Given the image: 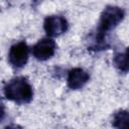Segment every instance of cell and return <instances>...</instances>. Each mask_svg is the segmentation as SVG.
I'll use <instances>...</instances> for the list:
<instances>
[{
    "label": "cell",
    "mask_w": 129,
    "mask_h": 129,
    "mask_svg": "<svg viewBox=\"0 0 129 129\" xmlns=\"http://www.w3.org/2000/svg\"><path fill=\"white\" fill-rule=\"evenodd\" d=\"M28 54H29V47L24 41H19L15 44H13L10 47L9 54H8V60L12 68L18 70L23 68L27 60H28Z\"/></svg>",
    "instance_id": "3957f363"
},
{
    "label": "cell",
    "mask_w": 129,
    "mask_h": 129,
    "mask_svg": "<svg viewBox=\"0 0 129 129\" xmlns=\"http://www.w3.org/2000/svg\"><path fill=\"white\" fill-rule=\"evenodd\" d=\"M89 80L90 76L85 70L81 68H74L69 72L67 84L71 90H80L86 86Z\"/></svg>",
    "instance_id": "8992f818"
},
{
    "label": "cell",
    "mask_w": 129,
    "mask_h": 129,
    "mask_svg": "<svg viewBox=\"0 0 129 129\" xmlns=\"http://www.w3.org/2000/svg\"><path fill=\"white\" fill-rule=\"evenodd\" d=\"M43 28L46 34L50 37L59 36L64 33L69 28L67 19L59 15H50L44 19Z\"/></svg>",
    "instance_id": "277c9868"
},
{
    "label": "cell",
    "mask_w": 129,
    "mask_h": 129,
    "mask_svg": "<svg viewBox=\"0 0 129 129\" xmlns=\"http://www.w3.org/2000/svg\"><path fill=\"white\" fill-rule=\"evenodd\" d=\"M56 44L50 37H44L35 43L32 47L33 56L41 61L49 59L55 52Z\"/></svg>",
    "instance_id": "5b68a950"
},
{
    "label": "cell",
    "mask_w": 129,
    "mask_h": 129,
    "mask_svg": "<svg viewBox=\"0 0 129 129\" xmlns=\"http://www.w3.org/2000/svg\"><path fill=\"white\" fill-rule=\"evenodd\" d=\"M112 125L116 128H129V112L125 110L116 112Z\"/></svg>",
    "instance_id": "ba28073f"
},
{
    "label": "cell",
    "mask_w": 129,
    "mask_h": 129,
    "mask_svg": "<svg viewBox=\"0 0 129 129\" xmlns=\"http://www.w3.org/2000/svg\"><path fill=\"white\" fill-rule=\"evenodd\" d=\"M113 62L115 67L122 73H129V46L123 51L114 55Z\"/></svg>",
    "instance_id": "52a82bcc"
},
{
    "label": "cell",
    "mask_w": 129,
    "mask_h": 129,
    "mask_svg": "<svg viewBox=\"0 0 129 129\" xmlns=\"http://www.w3.org/2000/svg\"><path fill=\"white\" fill-rule=\"evenodd\" d=\"M125 16V11L118 6H107L103 12L101 13L99 25L97 28V32L103 35H107V33L113 30L119 23L122 22Z\"/></svg>",
    "instance_id": "7a4b0ae2"
},
{
    "label": "cell",
    "mask_w": 129,
    "mask_h": 129,
    "mask_svg": "<svg viewBox=\"0 0 129 129\" xmlns=\"http://www.w3.org/2000/svg\"><path fill=\"white\" fill-rule=\"evenodd\" d=\"M4 96L7 100L19 105L28 104L33 98V90L24 77L11 79L4 87Z\"/></svg>",
    "instance_id": "6da1fadb"
}]
</instances>
